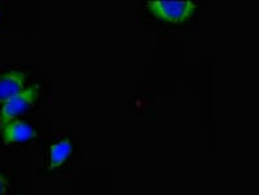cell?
Segmentation results:
<instances>
[{
    "label": "cell",
    "mask_w": 259,
    "mask_h": 195,
    "mask_svg": "<svg viewBox=\"0 0 259 195\" xmlns=\"http://www.w3.org/2000/svg\"><path fill=\"white\" fill-rule=\"evenodd\" d=\"M0 19H2V11H0Z\"/></svg>",
    "instance_id": "cell-7"
},
{
    "label": "cell",
    "mask_w": 259,
    "mask_h": 195,
    "mask_svg": "<svg viewBox=\"0 0 259 195\" xmlns=\"http://www.w3.org/2000/svg\"><path fill=\"white\" fill-rule=\"evenodd\" d=\"M26 73L20 70H10L0 76V103L4 104L25 90Z\"/></svg>",
    "instance_id": "cell-3"
},
{
    "label": "cell",
    "mask_w": 259,
    "mask_h": 195,
    "mask_svg": "<svg viewBox=\"0 0 259 195\" xmlns=\"http://www.w3.org/2000/svg\"><path fill=\"white\" fill-rule=\"evenodd\" d=\"M38 95H39V86L33 85L25 88L21 94L12 98L11 101L6 102L0 111V129L13 120H19L20 116L28 112L37 102Z\"/></svg>",
    "instance_id": "cell-2"
},
{
    "label": "cell",
    "mask_w": 259,
    "mask_h": 195,
    "mask_svg": "<svg viewBox=\"0 0 259 195\" xmlns=\"http://www.w3.org/2000/svg\"><path fill=\"white\" fill-rule=\"evenodd\" d=\"M8 187H10V182L7 180L6 177H3L0 174V195H6L8 191Z\"/></svg>",
    "instance_id": "cell-6"
},
{
    "label": "cell",
    "mask_w": 259,
    "mask_h": 195,
    "mask_svg": "<svg viewBox=\"0 0 259 195\" xmlns=\"http://www.w3.org/2000/svg\"><path fill=\"white\" fill-rule=\"evenodd\" d=\"M72 140L69 138L61 139L56 142L55 144H52L50 147L49 153V168L50 169H56V168L61 167L67 162L69 156L72 155Z\"/></svg>",
    "instance_id": "cell-5"
},
{
    "label": "cell",
    "mask_w": 259,
    "mask_h": 195,
    "mask_svg": "<svg viewBox=\"0 0 259 195\" xmlns=\"http://www.w3.org/2000/svg\"><path fill=\"white\" fill-rule=\"evenodd\" d=\"M150 12L155 19L169 24H183L194 15V2H149Z\"/></svg>",
    "instance_id": "cell-1"
},
{
    "label": "cell",
    "mask_w": 259,
    "mask_h": 195,
    "mask_svg": "<svg viewBox=\"0 0 259 195\" xmlns=\"http://www.w3.org/2000/svg\"><path fill=\"white\" fill-rule=\"evenodd\" d=\"M0 130H2V135H3L4 144L22 143V142L33 139L38 135L37 130L22 120H13Z\"/></svg>",
    "instance_id": "cell-4"
}]
</instances>
